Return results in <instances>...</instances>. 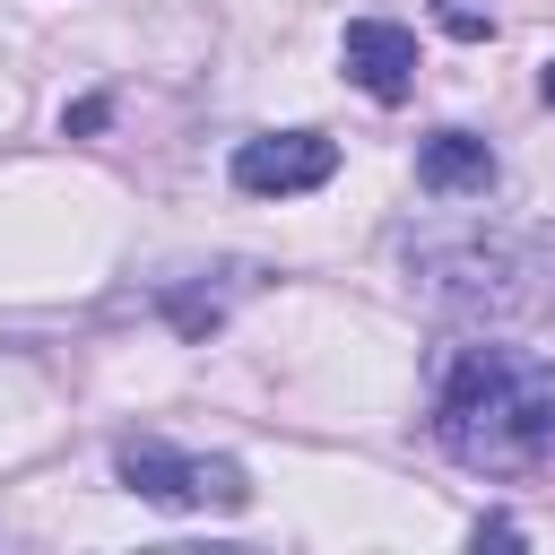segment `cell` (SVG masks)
Returning a JSON list of instances; mask_svg holds the SVG:
<instances>
[{"mask_svg":"<svg viewBox=\"0 0 555 555\" xmlns=\"http://www.w3.org/2000/svg\"><path fill=\"white\" fill-rule=\"evenodd\" d=\"M434 442L468 477H546L555 468V356L460 347L434 382Z\"/></svg>","mask_w":555,"mask_h":555,"instance_id":"6da1fadb","label":"cell"},{"mask_svg":"<svg viewBox=\"0 0 555 555\" xmlns=\"http://www.w3.org/2000/svg\"><path fill=\"white\" fill-rule=\"evenodd\" d=\"M408 286L451 312V321H520V312H546L555 286H546V251L520 243V234H494V225H434L408 243Z\"/></svg>","mask_w":555,"mask_h":555,"instance_id":"7a4b0ae2","label":"cell"},{"mask_svg":"<svg viewBox=\"0 0 555 555\" xmlns=\"http://www.w3.org/2000/svg\"><path fill=\"white\" fill-rule=\"evenodd\" d=\"M113 477H121L139 503H156V512H217V520L251 512V477H243V460H225V451H173V442L139 434V442L113 451Z\"/></svg>","mask_w":555,"mask_h":555,"instance_id":"3957f363","label":"cell"},{"mask_svg":"<svg viewBox=\"0 0 555 555\" xmlns=\"http://www.w3.org/2000/svg\"><path fill=\"white\" fill-rule=\"evenodd\" d=\"M330 173H338V139H321V130H260L234 147V191H251V199H304Z\"/></svg>","mask_w":555,"mask_h":555,"instance_id":"277c9868","label":"cell"},{"mask_svg":"<svg viewBox=\"0 0 555 555\" xmlns=\"http://www.w3.org/2000/svg\"><path fill=\"white\" fill-rule=\"evenodd\" d=\"M338 61H347V78H356L373 104H399V95L416 87V35H408L399 17H347Z\"/></svg>","mask_w":555,"mask_h":555,"instance_id":"5b68a950","label":"cell"},{"mask_svg":"<svg viewBox=\"0 0 555 555\" xmlns=\"http://www.w3.org/2000/svg\"><path fill=\"white\" fill-rule=\"evenodd\" d=\"M494 182H503V165H494V147L477 130H434L416 147V191L425 199H486Z\"/></svg>","mask_w":555,"mask_h":555,"instance_id":"8992f818","label":"cell"},{"mask_svg":"<svg viewBox=\"0 0 555 555\" xmlns=\"http://www.w3.org/2000/svg\"><path fill=\"white\" fill-rule=\"evenodd\" d=\"M434 17H442V26L460 35V43H486V35H494V17H486L477 0H434Z\"/></svg>","mask_w":555,"mask_h":555,"instance_id":"52a82bcc","label":"cell"},{"mask_svg":"<svg viewBox=\"0 0 555 555\" xmlns=\"http://www.w3.org/2000/svg\"><path fill=\"white\" fill-rule=\"evenodd\" d=\"M538 95H546V104H555V61H546V78H538Z\"/></svg>","mask_w":555,"mask_h":555,"instance_id":"ba28073f","label":"cell"}]
</instances>
